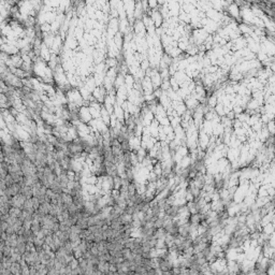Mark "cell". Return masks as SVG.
Wrapping results in <instances>:
<instances>
[{"instance_id":"obj_1","label":"cell","mask_w":275,"mask_h":275,"mask_svg":"<svg viewBox=\"0 0 275 275\" xmlns=\"http://www.w3.org/2000/svg\"><path fill=\"white\" fill-rule=\"evenodd\" d=\"M19 194L22 196H24L26 199H30L32 196H34V191H32V188L31 186H28V185H25L21 188V191Z\"/></svg>"}]
</instances>
